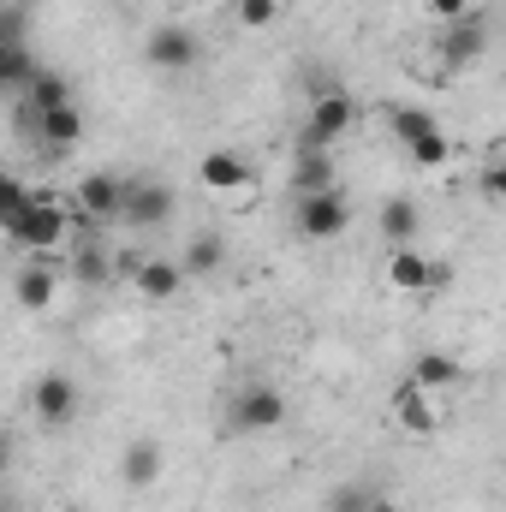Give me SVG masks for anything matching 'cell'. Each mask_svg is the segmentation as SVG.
Here are the masks:
<instances>
[{
	"mask_svg": "<svg viewBox=\"0 0 506 512\" xmlns=\"http://www.w3.org/2000/svg\"><path fill=\"white\" fill-rule=\"evenodd\" d=\"M24 197H30V191H24V179L0 167V233H6V221H12V215L24 209Z\"/></svg>",
	"mask_w": 506,
	"mask_h": 512,
	"instance_id": "cell-27",
	"label": "cell"
},
{
	"mask_svg": "<svg viewBox=\"0 0 506 512\" xmlns=\"http://www.w3.org/2000/svg\"><path fill=\"white\" fill-rule=\"evenodd\" d=\"M447 280V268L441 262H429V256L417 251V245H393V256H387V286L393 292H429V286H441Z\"/></svg>",
	"mask_w": 506,
	"mask_h": 512,
	"instance_id": "cell-10",
	"label": "cell"
},
{
	"mask_svg": "<svg viewBox=\"0 0 506 512\" xmlns=\"http://www.w3.org/2000/svg\"><path fill=\"white\" fill-rule=\"evenodd\" d=\"M30 411H36V423L66 429V423H78V411H84V387L72 382L66 370H48V376L30 382Z\"/></svg>",
	"mask_w": 506,
	"mask_h": 512,
	"instance_id": "cell-4",
	"label": "cell"
},
{
	"mask_svg": "<svg viewBox=\"0 0 506 512\" xmlns=\"http://www.w3.org/2000/svg\"><path fill=\"white\" fill-rule=\"evenodd\" d=\"M6 471H12V441L0 435V477H6Z\"/></svg>",
	"mask_w": 506,
	"mask_h": 512,
	"instance_id": "cell-32",
	"label": "cell"
},
{
	"mask_svg": "<svg viewBox=\"0 0 506 512\" xmlns=\"http://www.w3.org/2000/svg\"><path fill=\"white\" fill-rule=\"evenodd\" d=\"M131 292H137V304H173V298L185 292L179 256H143L137 274H131Z\"/></svg>",
	"mask_w": 506,
	"mask_h": 512,
	"instance_id": "cell-9",
	"label": "cell"
},
{
	"mask_svg": "<svg viewBox=\"0 0 506 512\" xmlns=\"http://www.w3.org/2000/svg\"><path fill=\"white\" fill-rule=\"evenodd\" d=\"M292 191H298V197H310V191H334V161H328V149H298Z\"/></svg>",
	"mask_w": 506,
	"mask_h": 512,
	"instance_id": "cell-18",
	"label": "cell"
},
{
	"mask_svg": "<svg viewBox=\"0 0 506 512\" xmlns=\"http://www.w3.org/2000/svg\"><path fill=\"white\" fill-rule=\"evenodd\" d=\"M72 227H84V215L66 203V197H48V191H30L24 197V209L6 221V239L18 245V251L30 256V262H42L48 251H60L66 239H72Z\"/></svg>",
	"mask_w": 506,
	"mask_h": 512,
	"instance_id": "cell-1",
	"label": "cell"
},
{
	"mask_svg": "<svg viewBox=\"0 0 506 512\" xmlns=\"http://www.w3.org/2000/svg\"><path fill=\"white\" fill-rule=\"evenodd\" d=\"M358 120V102L346 90H310V120H304V149H328Z\"/></svg>",
	"mask_w": 506,
	"mask_h": 512,
	"instance_id": "cell-5",
	"label": "cell"
},
{
	"mask_svg": "<svg viewBox=\"0 0 506 512\" xmlns=\"http://www.w3.org/2000/svg\"><path fill=\"white\" fill-rule=\"evenodd\" d=\"M435 18H447V24H459V18H471V0H423Z\"/></svg>",
	"mask_w": 506,
	"mask_h": 512,
	"instance_id": "cell-30",
	"label": "cell"
},
{
	"mask_svg": "<svg viewBox=\"0 0 506 512\" xmlns=\"http://www.w3.org/2000/svg\"><path fill=\"white\" fill-rule=\"evenodd\" d=\"M155 477H161V441L137 435L126 453H120V483L126 489H155Z\"/></svg>",
	"mask_w": 506,
	"mask_h": 512,
	"instance_id": "cell-14",
	"label": "cell"
},
{
	"mask_svg": "<svg viewBox=\"0 0 506 512\" xmlns=\"http://www.w3.org/2000/svg\"><path fill=\"white\" fill-rule=\"evenodd\" d=\"M387 131H393L399 143H417V137L435 131V114H423V108H393V114H387Z\"/></svg>",
	"mask_w": 506,
	"mask_h": 512,
	"instance_id": "cell-25",
	"label": "cell"
},
{
	"mask_svg": "<svg viewBox=\"0 0 506 512\" xmlns=\"http://www.w3.org/2000/svg\"><path fill=\"white\" fill-rule=\"evenodd\" d=\"M54 292H60V280H54L48 262H30V268H18V280H12V298H18L24 310H48Z\"/></svg>",
	"mask_w": 506,
	"mask_h": 512,
	"instance_id": "cell-16",
	"label": "cell"
},
{
	"mask_svg": "<svg viewBox=\"0 0 506 512\" xmlns=\"http://www.w3.org/2000/svg\"><path fill=\"white\" fill-rule=\"evenodd\" d=\"M417 227H423L417 203H405V197H387V203H381V239H387V245H411Z\"/></svg>",
	"mask_w": 506,
	"mask_h": 512,
	"instance_id": "cell-19",
	"label": "cell"
},
{
	"mask_svg": "<svg viewBox=\"0 0 506 512\" xmlns=\"http://www.w3.org/2000/svg\"><path fill=\"white\" fill-rule=\"evenodd\" d=\"M0 512H18V507H12V501H6V495H0Z\"/></svg>",
	"mask_w": 506,
	"mask_h": 512,
	"instance_id": "cell-34",
	"label": "cell"
},
{
	"mask_svg": "<svg viewBox=\"0 0 506 512\" xmlns=\"http://www.w3.org/2000/svg\"><path fill=\"white\" fill-rule=\"evenodd\" d=\"M346 227H352V203L340 197V185H334V191H310V197H298V233H304V239L328 245V239H340Z\"/></svg>",
	"mask_w": 506,
	"mask_h": 512,
	"instance_id": "cell-6",
	"label": "cell"
},
{
	"mask_svg": "<svg viewBox=\"0 0 506 512\" xmlns=\"http://www.w3.org/2000/svg\"><path fill=\"white\" fill-rule=\"evenodd\" d=\"M411 387H423V393H447V387L465 382V364L459 358H447V352H417L411 358V376H405Z\"/></svg>",
	"mask_w": 506,
	"mask_h": 512,
	"instance_id": "cell-13",
	"label": "cell"
},
{
	"mask_svg": "<svg viewBox=\"0 0 506 512\" xmlns=\"http://www.w3.org/2000/svg\"><path fill=\"white\" fill-rule=\"evenodd\" d=\"M233 18H239L245 30H268V24L280 18V0H233Z\"/></svg>",
	"mask_w": 506,
	"mask_h": 512,
	"instance_id": "cell-26",
	"label": "cell"
},
{
	"mask_svg": "<svg viewBox=\"0 0 506 512\" xmlns=\"http://www.w3.org/2000/svg\"><path fill=\"white\" fill-rule=\"evenodd\" d=\"M364 512H399V507H393V501H381V495H376V501H370Z\"/></svg>",
	"mask_w": 506,
	"mask_h": 512,
	"instance_id": "cell-33",
	"label": "cell"
},
{
	"mask_svg": "<svg viewBox=\"0 0 506 512\" xmlns=\"http://www.w3.org/2000/svg\"><path fill=\"white\" fill-rule=\"evenodd\" d=\"M30 36V18H24V6H0V48H18Z\"/></svg>",
	"mask_w": 506,
	"mask_h": 512,
	"instance_id": "cell-28",
	"label": "cell"
},
{
	"mask_svg": "<svg viewBox=\"0 0 506 512\" xmlns=\"http://www.w3.org/2000/svg\"><path fill=\"white\" fill-rule=\"evenodd\" d=\"M36 137H42L48 149H78V143H84V108H78V102L48 108V114L36 120Z\"/></svg>",
	"mask_w": 506,
	"mask_h": 512,
	"instance_id": "cell-15",
	"label": "cell"
},
{
	"mask_svg": "<svg viewBox=\"0 0 506 512\" xmlns=\"http://www.w3.org/2000/svg\"><path fill=\"white\" fill-rule=\"evenodd\" d=\"M501 191H506V173H501V161H489V173H483V197L501 203Z\"/></svg>",
	"mask_w": 506,
	"mask_h": 512,
	"instance_id": "cell-31",
	"label": "cell"
},
{
	"mask_svg": "<svg viewBox=\"0 0 506 512\" xmlns=\"http://www.w3.org/2000/svg\"><path fill=\"white\" fill-rule=\"evenodd\" d=\"M36 72H42V66H36L30 42H18V48H0V96H24V84H30Z\"/></svg>",
	"mask_w": 506,
	"mask_h": 512,
	"instance_id": "cell-20",
	"label": "cell"
},
{
	"mask_svg": "<svg viewBox=\"0 0 506 512\" xmlns=\"http://www.w3.org/2000/svg\"><path fill=\"white\" fill-rule=\"evenodd\" d=\"M477 54H483V24H477V12H471V18H459V24L447 30V48H441V60H447V66H471Z\"/></svg>",
	"mask_w": 506,
	"mask_h": 512,
	"instance_id": "cell-21",
	"label": "cell"
},
{
	"mask_svg": "<svg viewBox=\"0 0 506 512\" xmlns=\"http://www.w3.org/2000/svg\"><path fill=\"white\" fill-rule=\"evenodd\" d=\"M370 501H376V489H358V483H346V489H334V495H328V507H334V512H364Z\"/></svg>",
	"mask_w": 506,
	"mask_h": 512,
	"instance_id": "cell-29",
	"label": "cell"
},
{
	"mask_svg": "<svg viewBox=\"0 0 506 512\" xmlns=\"http://www.w3.org/2000/svg\"><path fill=\"white\" fill-rule=\"evenodd\" d=\"M221 262H227V239H215V233H197V239L185 245V256H179L185 280H191V274H215Z\"/></svg>",
	"mask_w": 506,
	"mask_h": 512,
	"instance_id": "cell-22",
	"label": "cell"
},
{
	"mask_svg": "<svg viewBox=\"0 0 506 512\" xmlns=\"http://www.w3.org/2000/svg\"><path fill=\"white\" fill-rule=\"evenodd\" d=\"M197 179H203L209 197H239V191L256 185V167H251V155H239V149H209L197 161Z\"/></svg>",
	"mask_w": 506,
	"mask_h": 512,
	"instance_id": "cell-8",
	"label": "cell"
},
{
	"mask_svg": "<svg viewBox=\"0 0 506 512\" xmlns=\"http://www.w3.org/2000/svg\"><path fill=\"white\" fill-rule=\"evenodd\" d=\"M173 185H161V179H120V215L114 221H126L131 233H155V227H167L173 221Z\"/></svg>",
	"mask_w": 506,
	"mask_h": 512,
	"instance_id": "cell-2",
	"label": "cell"
},
{
	"mask_svg": "<svg viewBox=\"0 0 506 512\" xmlns=\"http://www.w3.org/2000/svg\"><path fill=\"white\" fill-rule=\"evenodd\" d=\"M286 423V393L268 382H251L239 399H233V429L239 435H268V429H280Z\"/></svg>",
	"mask_w": 506,
	"mask_h": 512,
	"instance_id": "cell-7",
	"label": "cell"
},
{
	"mask_svg": "<svg viewBox=\"0 0 506 512\" xmlns=\"http://www.w3.org/2000/svg\"><path fill=\"white\" fill-rule=\"evenodd\" d=\"M143 60L155 66V72H167V78H179V72H191L197 60H203V42H197V30L191 24H155L149 30V42H143Z\"/></svg>",
	"mask_w": 506,
	"mask_h": 512,
	"instance_id": "cell-3",
	"label": "cell"
},
{
	"mask_svg": "<svg viewBox=\"0 0 506 512\" xmlns=\"http://www.w3.org/2000/svg\"><path fill=\"white\" fill-rule=\"evenodd\" d=\"M66 203H72L84 221H114V215H120V173H84Z\"/></svg>",
	"mask_w": 506,
	"mask_h": 512,
	"instance_id": "cell-11",
	"label": "cell"
},
{
	"mask_svg": "<svg viewBox=\"0 0 506 512\" xmlns=\"http://www.w3.org/2000/svg\"><path fill=\"white\" fill-rule=\"evenodd\" d=\"M60 512H84V507H60Z\"/></svg>",
	"mask_w": 506,
	"mask_h": 512,
	"instance_id": "cell-35",
	"label": "cell"
},
{
	"mask_svg": "<svg viewBox=\"0 0 506 512\" xmlns=\"http://www.w3.org/2000/svg\"><path fill=\"white\" fill-rule=\"evenodd\" d=\"M411 149V167H423V173H435V167H447L453 161V143H447V131L435 126L429 137H417V143H405Z\"/></svg>",
	"mask_w": 506,
	"mask_h": 512,
	"instance_id": "cell-23",
	"label": "cell"
},
{
	"mask_svg": "<svg viewBox=\"0 0 506 512\" xmlns=\"http://www.w3.org/2000/svg\"><path fill=\"white\" fill-rule=\"evenodd\" d=\"M18 102H24L30 114H48V108H66V102H72V84H66L60 72H48V66H42V72L24 84V96H18Z\"/></svg>",
	"mask_w": 506,
	"mask_h": 512,
	"instance_id": "cell-17",
	"label": "cell"
},
{
	"mask_svg": "<svg viewBox=\"0 0 506 512\" xmlns=\"http://www.w3.org/2000/svg\"><path fill=\"white\" fill-rule=\"evenodd\" d=\"M72 274H78L84 286H102V280H114V262H108L102 245H78V251H72Z\"/></svg>",
	"mask_w": 506,
	"mask_h": 512,
	"instance_id": "cell-24",
	"label": "cell"
},
{
	"mask_svg": "<svg viewBox=\"0 0 506 512\" xmlns=\"http://www.w3.org/2000/svg\"><path fill=\"white\" fill-rule=\"evenodd\" d=\"M393 423H399L405 435H435V429H441L435 393H423V387L399 382V387H393Z\"/></svg>",
	"mask_w": 506,
	"mask_h": 512,
	"instance_id": "cell-12",
	"label": "cell"
}]
</instances>
